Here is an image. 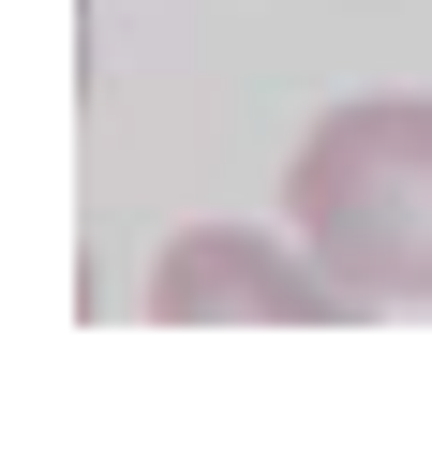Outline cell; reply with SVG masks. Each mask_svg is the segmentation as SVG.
<instances>
[{
  "label": "cell",
  "instance_id": "obj_1",
  "mask_svg": "<svg viewBox=\"0 0 432 462\" xmlns=\"http://www.w3.org/2000/svg\"><path fill=\"white\" fill-rule=\"evenodd\" d=\"M283 209L358 313L432 299V90H358L283 150Z\"/></svg>",
  "mask_w": 432,
  "mask_h": 462
},
{
  "label": "cell",
  "instance_id": "obj_2",
  "mask_svg": "<svg viewBox=\"0 0 432 462\" xmlns=\"http://www.w3.org/2000/svg\"><path fill=\"white\" fill-rule=\"evenodd\" d=\"M150 313L164 328H328V313H358V299H343V269L313 239L283 254V239H253V224H179L164 269H150Z\"/></svg>",
  "mask_w": 432,
  "mask_h": 462
}]
</instances>
